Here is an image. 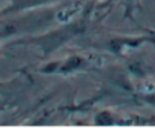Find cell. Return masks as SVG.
I'll list each match as a JSON object with an SVG mask.
<instances>
[{
	"instance_id": "cell-1",
	"label": "cell",
	"mask_w": 155,
	"mask_h": 138,
	"mask_svg": "<svg viewBox=\"0 0 155 138\" xmlns=\"http://www.w3.org/2000/svg\"><path fill=\"white\" fill-rule=\"evenodd\" d=\"M86 66H87V60L83 59L81 56H69L66 60L62 62V66L57 74H71V72L83 69Z\"/></svg>"
},
{
	"instance_id": "cell-2",
	"label": "cell",
	"mask_w": 155,
	"mask_h": 138,
	"mask_svg": "<svg viewBox=\"0 0 155 138\" xmlns=\"http://www.w3.org/2000/svg\"><path fill=\"white\" fill-rule=\"evenodd\" d=\"M50 2H56V0H14L12 6H9L5 11V14L12 12V11H21V9H26V8H30V6H38V5H44V3H50Z\"/></svg>"
},
{
	"instance_id": "cell-3",
	"label": "cell",
	"mask_w": 155,
	"mask_h": 138,
	"mask_svg": "<svg viewBox=\"0 0 155 138\" xmlns=\"http://www.w3.org/2000/svg\"><path fill=\"white\" fill-rule=\"evenodd\" d=\"M94 123L95 125H101V126H108V125H114L116 123V117L111 111H101L95 116L94 119Z\"/></svg>"
},
{
	"instance_id": "cell-4",
	"label": "cell",
	"mask_w": 155,
	"mask_h": 138,
	"mask_svg": "<svg viewBox=\"0 0 155 138\" xmlns=\"http://www.w3.org/2000/svg\"><path fill=\"white\" fill-rule=\"evenodd\" d=\"M62 62H63V60H53V62H50V63H47L45 66L39 68L38 72H39V74H45V75L57 74L59 69H60V66H62Z\"/></svg>"
}]
</instances>
